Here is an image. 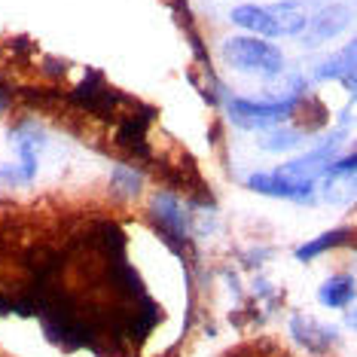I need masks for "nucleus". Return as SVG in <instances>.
I'll use <instances>...</instances> for the list:
<instances>
[{
	"mask_svg": "<svg viewBox=\"0 0 357 357\" xmlns=\"http://www.w3.org/2000/svg\"><path fill=\"white\" fill-rule=\"evenodd\" d=\"M232 25L241 31H250L254 37H296L305 31L308 15L294 0H281V3H241L229 13Z\"/></svg>",
	"mask_w": 357,
	"mask_h": 357,
	"instance_id": "1",
	"label": "nucleus"
},
{
	"mask_svg": "<svg viewBox=\"0 0 357 357\" xmlns=\"http://www.w3.org/2000/svg\"><path fill=\"white\" fill-rule=\"evenodd\" d=\"M223 61L241 74H257V77H278L284 70V52L272 40L254 37V34H238L223 43Z\"/></svg>",
	"mask_w": 357,
	"mask_h": 357,
	"instance_id": "2",
	"label": "nucleus"
},
{
	"mask_svg": "<svg viewBox=\"0 0 357 357\" xmlns=\"http://www.w3.org/2000/svg\"><path fill=\"white\" fill-rule=\"evenodd\" d=\"M303 95H287V98H272V101H254V98H232L229 101V116L245 128H272L290 119L299 107Z\"/></svg>",
	"mask_w": 357,
	"mask_h": 357,
	"instance_id": "3",
	"label": "nucleus"
},
{
	"mask_svg": "<svg viewBox=\"0 0 357 357\" xmlns=\"http://www.w3.org/2000/svg\"><path fill=\"white\" fill-rule=\"evenodd\" d=\"M248 190L259 192L269 199H290V202H308L314 196V181H299V177H287L281 172H257L248 177Z\"/></svg>",
	"mask_w": 357,
	"mask_h": 357,
	"instance_id": "4",
	"label": "nucleus"
},
{
	"mask_svg": "<svg viewBox=\"0 0 357 357\" xmlns=\"http://www.w3.org/2000/svg\"><path fill=\"white\" fill-rule=\"evenodd\" d=\"M348 22H351V10H348L345 3L324 6V10H318L305 22V31H308L305 46H321V43H327V40L339 37L348 28Z\"/></svg>",
	"mask_w": 357,
	"mask_h": 357,
	"instance_id": "5",
	"label": "nucleus"
},
{
	"mask_svg": "<svg viewBox=\"0 0 357 357\" xmlns=\"http://www.w3.org/2000/svg\"><path fill=\"white\" fill-rule=\"evenodd\" d=\"M13 144L19 150V177L22 181H31L37 174V159L46 147V137L34 126H22L13 132Z\"/></svg>",
	"mask_w": 357,
	"mask_h": 357,
	"instance_id": "6",
	"label": "nucleus"
},
{
	"mask_svg": "<svg viewBox=\"0 0 357 357\" xmlns=\"http://www.w3.org/2000/svg\"><path fill=\"white\" fill-rule=\"evenodd\" d=\"M150 214H153V220L162 226V232H168L172 238H186V211L177 196L159 192V196L150 202Z\"/></svg>",
	"mask_w": 357,
	"mask_h": 357,
	"instance_id": "7",
	"label": "nucleus"
},
{
	"mask_svg": "<svg viewBox=\"0 0 357 357\" xmlns=\"http://www.w3.org/2000/svg\"><path fill=\"white\" fill-rule=\"evenodd\" d=\"M354 43H348L342 52H336L333 59H327L324 64L314 68V79H342L348 92H354Z\"/></svg>",
	"mask_w": 357,
	"mask_h": 357,
	"instance_id": "8",
	"label": "nucleus"
},
{
	"mask_svg": "<svg viewBox=\"0 0 357 357\" xmlns=\"http://www.w3.org/2000/svg\"><path fill=\"white\" fill-rule=\"evenodd\" d=\"M305 144V132L303 128H281V126H272L266 128L263 137H259V147L269 150V153H287V150H296Z\"/></svg>",
	"mask_w": 357,
	"mask_h": 357,
	"instance_id": "9",
	"label": "nucleus"
},
{
	"mask_svg": "<svg viewBox=\"0 0 357 357\" xmlns=\"http://www.w3.org/2000/svg\"><path fill=\"white\" fill-rule=\"evenodd\" d=\"M294 336H296V342H303L305 348H312V351H324L330 342H336V333L321 327L318 321H308V318L294 321Z\"/></svg>",
	"mask_w": 357,
	"mask_h": 357,
	"instance_id": "10",
	"label": "nucleus"
},
{
	"mask_svg": "<svg viewBox=\"0 0 357 357\" xmlns=\"http://www.w3.org/2000/svg\"><path fill=\"white\" fill-rule=\"evenodd\" d=\"M318 299H321V305H327V308H345L354 299L351 275H336V278L324 281L318 290Z\"/></svg>",
	"mask_w": 357,
	"mask_h": 357,
	"instance_id": "11",
	"label": "nucleus"
},
{
	"mask_svg": "<svg viewBox=\"0 0 357 357\" xmlns=\"http://www.w3.org/2000/svg\"><path fill=\"white\" fill-rule=\"evenodd\" d=\"M348 229H333V232H324L318 235V238H312V241H305V245H299L296 248V259H303V263H308V259H314V257H321L324 250H333V248H339V245H345L348 241Z\"/></svg>",
	"mask_w": 357,
	"mask_h": 357,
	"instance_id": "12",
	"label": "nucleus"
},
{
	"mask_svg": "<svg viewBox=\"0 0 357 357\" xmlns=\"http://www.w3.org/2000/svg\"><path fill=\"white\" fill-rule=\"evenodd\" d=\"M113 190H116L119 196H137V192H141V177L126 165L116 168V172H113Z\"/></svg>",
	"mask_w": 357,
	"mask_h": 357,
	"instance_id": "13",
	"label": "nucleus"
}]
</instances>
